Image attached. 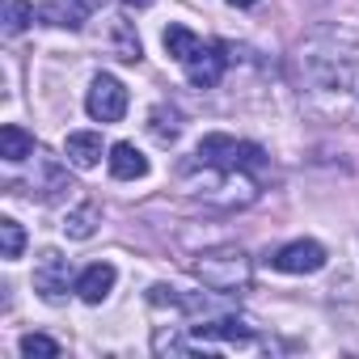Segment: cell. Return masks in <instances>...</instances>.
I'll return each mask as SVG.
<instances>
[{
	"label": "cell",
	"mask_w": 359,
	"mask_h": 359,
	"mask_svg": "<svg viewBox=\"0 0 359 359\" xmlns=\"http://www.w3.org/2000/svg\"><path fill=\"white\" fill-rule=\"evenodd\" d=\"M195 275H199V283L203 287H212V292H220V296H237V292H245L250 287V258H245V250H237V245H216V250H203L199 258H195Z\"/></svg>",
	"instance_id": "6da1fadb"
},
{
	"label": "cell",
	"mask_w": 359,
	"mask_h": 359,
	"mask_svg": "<svg viewBox=\"0 0 359 359\" xmlns=\"http://www.w3.org/2000/svg\"><path fill=\"white\" fill-rule=\"evenodd\" d=\"M199 165L208 169H220V173H241V169H262V148L254 144H241L233 135H203L199 140Z\"/></svg>",
	"instance_id": "7a4b0ae2"
},
{
	"label": "cell",
	"mask_w": 359,
	"mask_h": 359,
	"mask_svg": "<svg viewBox=\"0 0 359 359\" xmlns=\"http://www.w3.org/2000/svg\"><path fill=\"white\" fill-rule=\"evenodd\" d=\"M85 110H89L97 123H118V118L127 114V85H123L118 76H110V72L93 76L89 97H85Z\"/></svg>",
	"instance_id": "3957f363"
},
{
	"label": "cell",
	"mask_w": 359,
	"mask_h": 359,
	"mask_svg": "<svg viewBox=\"0 0 359 359\" xmlns=\"http://www.w3.org/2000/svg\"><path fill=\"white\" fill-rule=\"evenodd\" d=\"M275 271H283V275H313V271H321L325 266V250L317 245V241H287L283 250H275L271 258H266Z\"/></svg>",
	"instance_id": "277c9868"
},
{
	"label": "cell",
	"mask_w": 359,
	"mask_h": 359,
	"mask_svg": "<svg viewBox=\"0 0 359 359\" xmlns=\"http://www.w3.org/2000/svg\"><path fill=\"white\" fill-rule=\"evenodd\" d=\"M68 283H72L68 258L55 254V250H47V254L39 258V266H34V292H39L43 300H51V304H60V300L68 296Z\"/></svg>",
	"instance_id": "5b68a950"
},
{
	"label": "cell",
	"mask_w": 359,
	"mask_h": 359,
	"mask_svg": "<svg viewBox=\"0 0 359 359\" xmlns=\"http://www.w3.org/2000/svg\"><path fill=\"white\" fill-rule=\"evenodd\" d=\"M224 64H229L224 47H199V51L187 60V81H191L195 89H216L220 76H224Z\"/></svg>",
	"instance_id": "8992f818"
},
{
	"label": "cell",
	"mask_w": 359,
	"mask_h": 359,
	"mask_svg": "<svg viewBox=\"0 0 359 359\" xmlns=\"http://www.w3.org/2000/svg\"><path fill=\"white\" fill-rule=\"evenodd\" d=\"M114 279H118V271H114L110 262H93V266H85V271L76 275V296H81L85 304H102V300L114 292Z\"/></svg>",
	"instance_id": "52a82bcc"
},
{
	"label": "cell",
	"mask_w": 359,
	"mask_h": 359,
	"mask_svg": "<svg viewBox=\"0 0 359 359\" xmlns=\"http://www.w3.org/2000/svg\"><path fill=\"white\" fill-rule=\"evenodd\" d=\"M195 338H199V342L220 338V342L245 346V342H254V325L241 321V317H216V321H199V325H195Z\"/></svg>",
	"instance_id": "ba28073f"
},
{
	"label": "cell",
	"mask_w": 359,
	"mask_h": 359,
	"mask_svg": "<svg viewBox=\"0 0 359 359\" xmlns=\"http://www.w3.org/2000/svg\"><path fill=\"white\" fill-rule=\"evenodd\" d=\"M110 173L118 177V182H135V177H144L148 173V156L135 148V144H114L110 148Z\"/></svg>",
	"instance_id": "9c48e42d"
},
{
	"label": "cell",
	"mask_w": 359,
	"mask_h": 359,
	"mask_svg": "<svg viewBox=\"0 0 359 359\" xmlns=\"http://www.w3.org/2000/svg\"><path fill=\"white\" fill-rule=\"evenodd\" d=\"M64 152H68V161H72L76 169H93V165L102 161L106 144H102V135H97V131H72V135H68V144H64Z\"/></svg>",
	"instance_id": "30bf717a"
},
{
	"label": "cell",
	"mask_w": 359,
	"mask_h": 359,
	"mask_svg": "<svg viewBox=\"0 0 359 359\" xmlns=\"http://www.w3.org/2000/svg\"><path fill=\"white\" fill-rule=\"evenodd\" d=\"M0 156H5L9 165H22L26 156H34V135L26 127H18V123L0 127Z\"/></svg>",
	"instance_id": "8fae6325"
},
{
	"label": "cell",
	"mask_w": 359,
	"mask_h": 359,
	"mask_svg": "<svg viewBox=\"0 0 359 359\" xmlns=\"http://www.w3.org/2000/svg\"><path fill=\"white\" fill-rule=\"evenodd\" d=\"M97 220H102L97 203H81L76 212H68V220H64V233H68L72 241H89V237L97 233Z\"/></svg>",
	"instance_id": "7c38bea8"
},
{
	"label": "cell",
	"mask_w": 359,
	"mask_h": 359,
	"mask_svg": "<svg viewBox=\"0 0 359 359\" xmlns=\"http://www.w3.org/2000/svg\"><path fill=\"white\" fill-rule=\"evenodd\" d=\"M199 47H203V39H199L195 30H187V26H169V30H165V51H169L177 64H187Z\"/></svg>",
	"instance_id": "4fadbf2b"
},
{
	"label": "cell",
	"mask_w": 359,
	"mask_h": 359,
	"mask_svg": "<svg viewBox=\"0 0 359 359\" xmlns=\"http://www.w3.org/2000/svg\"><path fill=\"white\" fill-rule=\"evenodd\" d=\"M110 43H114V55H118L123 64H140V60H144V47H140V39H135L131 22H114Z\"/></svg>",
	"instance_id": "5bb4252c"
},
{
	"label": "cell",
	"mask_w": 359,
	"mask_h": 359,
	"mask_svg": "<svg viewBox=\"0 0 359 359\" xmlns=\"http://www.w3.org/2000/svg\"><path fill=\"white\" fill-rule=\"evenodd\" d=\"M148 131L156 135V144H173L177 135H182V123H177V114H173V110L156 106V110L148 114Z\"/></svg>",
	"instance_id": "9a60e30c"
},
{
	"label": "cell",
	"mask_w": 359,
	"mask_h": 359,
	"mask_svg": "<svg viewBox=\"0 0 359 359\" xmlns=\"http://www.w3.org/2000/svg\"><path fill=\"white\" fill-rule=\"evenodd\" d=\"M22 250H26V233H22V224L13 220V216H5L0 220V258H22Z\"/></svg>",
	"instance_id": "2e32d148"
},
{
	"label": "cell",
	"mask_w": 359,
	"mask_h": 359,
	"mask_svg": "<svg viewBox=\"0 0 359 359\" xmlns=\"http://www.w3.org/2000/svg\"><path fill=\"white\" fill-rule=\"evenodd\" d=\"M34 13H39V9H34V5H26V0H5V34H9V39H18V34L34 22Z\"/></svg>",
	"instance_id": "e0dca14e"
},
{
	"label": "cell",
	"mask_w": 359,
	"mask_h": 359,
	"mask_svg": "<svg viewBox=\"0 0 359 359\" xmlns=\"http://www.w3.org/2000/svg\"><path fill=\"white\" fill-rule=\"evenodd\" d=\"M22 355H26V359H55V355H60V342L47 338V334H26V338H22Z\"/></svg>",
	"instance_id": "ac0fdd59"
},
{
	"label": "cell",
	"mask_w": 359,
	"mask_h": 359,
	"mask_svg": "<svg viewBox=\"0 0 359 359\" xmlns=\"http://www.w3.org/2000/svg\"><path fill=\"white\" fill-rule=\"evenodd\" d=\"M39 18H43V22H51V26H68V30H76L85 13H81V9H68V13H64L60 5H39Z\"/></svg>",
	"instance_id": "d6986e66"
},
{
	"label": "cell",
	"mask_w": 359,
	"mask_h": 359,
	"mask_svg": "<svg viewBox=\"0 0 359 359\" xmlns=\"http://www.w3.org/2000/svg\"><path fill=\"white\" fill-rule=\"evenodd\" d=\"M72 5H76L81 13H93V9H102V0H72Z\"/></svg>",
	"instance_id": "ffe728a7"
},
{
	"label": "cell",
	"mask_w": 359,
	"mask_h": 359,
	"mask_svg": "<svg viewBox=\"0 0 359 359\" xmlns=\"http://www.w3.org/2000/svg\"><path fill=\"white\" fill-rule=\"evenodd\" d=\"M156 0H123V9H152Z\"/></svg>",
	"instance_id": "44dd1931"
},
{
	"label": "cell",
	"mask_w": 359,
	"mask_h": 359,
	"mask_svg": "<svg viewBox=\"0 0 359 359\" xmlns=\"http://www.w3.org/2000/svg\"><path fill=\"white\" fill-rule=\"evenodd\" d=\"M233 9H250V5H258V0H229Z\"/></svg>",
	"instance_id": "7402d4cb"
}]
</instances>
